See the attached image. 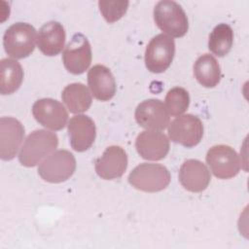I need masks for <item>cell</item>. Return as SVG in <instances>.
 <instances>
[{
    "label": "cell",
    "instance_id": "6da1fadb",
    "mask_svg": "<svg viewBox=\"0 0 249 249\" xmlns=\"http://www.w3.org/2000/svg\"><path fill=\"white\" fill-rule=\"evenodd\" d=\"M58 145V137L54 132L47 129H36L25 139L18 160L21 165L33 167L42 162V160L51 155Z\"/></svg>",
    "mask_w": 249,
    "mask_h": 249
},
{
    "label": "cell",
    "instance_id": "7a4b0ae2",
    "mask_svg": "<svg viewBox=\"0 0 249 249\" xmlns=\"http://www.w3.org/2000/svg\"><path fill=\"white\" fill-rule=\"evenodd\" d=\"M154 20L157 26L170 37H183L189 29L185 11L175 1H160L154 8Z\"/></svg>",
    "mask_w": 249,
    "mask_h": 249
},
{
    "label": "cell",
    "instance_id": "3957f363",
    "mask_svg": "<svg viewBox=\"0 0 249 249\" xmlns=\"http://www.w3.org/2000/svg\"><path fill=\"white\" fill-rule=\"evenodd\" d=\"M170 179L168 169L160 163H140L128 175V182L133 188L147 193L164 190Z\"/></svg>",
    "mask_w": 249,
    "mask_h": 249
},
{
    "label": "cell",
    "instance_id": "277c9868",
    "mask_svg": "<svg viewBox=\"0 0 249 249\" xmlns=\"http://www.w3.org/2000/svg\"><path fill=\"white\" fill-rule=\"evenodd\" d=\"M36 29L26 22H16L4 33L3 46L8 55L20 59L30 55L37 39Z\"/></svg>",
    "mask_w": 249,
    "mask_h": 249
},
{
    "label": "cell",
    "instance_id": "5b68a950",
    "mask_svg": "<svg viewBox=\"0 0 249 249\" xmlns=\"http://www.w3.org/2000/svg\"><path fill=\"white\" fill-rule=\"evenodd\" d=\"M76 170L74 155L67 150H57L47 157L38 167L40 177L49 183L68 180Z\"/></svg>",
    "mask_w": 249,
    "mask_h": 249
},
{
    "label": "cell",
    "instance_id": "8992f818",
    "mask_svg": "<svg viewBox=\"0 0 249 249\" xmlns=\"http://www.w3.org/2000/svg\"><path fill=\"white\" fill-rule=\"evenodd\" d=\"M175 54L172 37L160 33L149 42L145 51V65L152 73H162L171 64Z\"/></svg>",
    "mask_w": 249,
    "mask_h": 249
},
{
    "label": "cell",
    "instance_id": "52a82bcc",
    "mask_svg": "<svg viewBox=\"0 0 249 249\" xmlns=\"http://www.w3.org/2000/svg\"><path fill=\"white\" fill-rule=\"evenodd\" d=\"M205 159L210 170L219 179H231L239 172L240 160L231 146L224 144L212 146L207 151Z\"/></svg>",
    "mask_w": 249,
    "mask_h": 249
},
{
    "label": "cell",
    "instance_id": "ba28073f",
    "mask_svg": "<svg viewBox=\"0 0 249 249\" xmlns=\"http://www.w3.org/2000/svg\"><path fill=\"white\" fill-rule=\"evenodd\" d=\"M91 56V47L89 40L84 34L76 33L63 51L62 61L68 72L80 75L89 67Z\"/></svg>",
    "mask_w": 249,
    "mask_h": 249
},
{
    "label": "cell",
    "instance_id": "9c48e42d",
    "mask_svg": "<svg viewBox=\"0 0 249 249\" xmlns=\"http://www.w3.org/2000/svg\"><path fill=\"white\" fill-rule=\"evenodd\" d=\"M169 138L187 148L196 146L203 136V124L195 115H182L168 124Z\"/></svg>",
    "mask_w": 249,
    "mask_h": 249
},
{
    "label": "cell",
    "instance_id": "30bf717a",
    "mask_svg": "<svg viewBox=\"0 0 249 249\" xmlns=\"http://www.w3.org/2000/svg\"><path fill=\"white\" fill-rule=\"evenodd\" d=\"M35 120L43 126L52 130L62 129L68 120V113L59 101L53 98H41L32 106Z\"/></svg>",
    "mask_w": 249,
    "mask_h": 249
},
{
    "label": "cell",
    "instance_id": "8fae6325",
    "mask_svg": "<svg viewBox=\"0 0 249 249\" xmlns=\"http://www.w3.org/2000/svg\"><path fill=\"white\" fill-rule=\"evenodd\" d=\"M137 124L147 130H163L169 124V113L165 105L159 99L142 101L135 109Z\"/></svg>",
    "mask_w": 249,
    "mask_h": 249
},
{
    "label": "cell",
    "instance_id": "7c38bea8",
    "mask_svg": "<svg viewBox=\"0 0 249 249\" xmlns=\"http://www.w3.org/2000/svg\"><path fill=\"white\" fill-rule=\"evenodd\" d=\"M94 167L97 175L104 180L120 178L127 167V155L120 146H109L102 156L95 160Z\"/></svg>",
    "mask_w": 249,
    "mask_h": 249
},
{
    "label": "cell",
    "instance_id": "4fadbf2b",
    "mask_svg": "<svg viewBox=\"0 0 249 249\" xmlns=\"http://www.w3.org/2000/svg\"><path fill=\"white\" fill-rule=\"evenodd\" d=\"M22 124L12 117L0 119V157L3 160H13L24 138Z\"/></svg>",
    "mask_w": 249,
    "mask_h": 249
},
{
    "label": "cell",
    "instance_id": "5bb4252c",
    "mask_svg": "<svg viewBox=\"0 0 249 249\" xmlns=\"http://www.w3.org/2000/svg\"><path fill=\"white\" fill-rule=\"evenodd\" d=\"M70 145L76 152H84L91 147L95 140L94 122L86 115H76L67 124Z\"/></svg>",
    "mask_w": 249,
    "mask_h": 249
},
{
    "label": "cell",
    "instance_id": "9a60e30c",
    "mask_svg": "<svg viewBox=\"0 0 249 249\" xmlns=\"http://www.w3.org/2000/svg\"><path fill=\"white\" fill-rule=\"evenodd\" d=\"M137 153L144 160H160L166 157L169 151V140L165 134L158 130H144L135 141Z\"/></svg>",
    "mask_w": 249,
    "mask_h": 249
},
{
    "label": "cell",
    "instance_id": "2e32d148",
    "mask_svg": "<svg viewBox=\"0 0 249 249\" xmlns=\"http://www.w3.org/2000/svg\"><path fill=\"white\" fill-rule=\"evenodd\" d=\"M211 180L210 171L198 160H185L179 169V181L189 192L200 193L204 191Z\"/></svg>",
    "mask_w": 249,
    "mask_h": 249
},
{
    "label": "cell",
    "instance_id": "e0dca14e",
    "mask_svg": "<svg viewBox=\"0 0 249 249\" xmlns=\"http://www.w3.org/2000/svg\"><path fill=\"white\" fill-rule=\"evenodd\" d=\"M88 84L94 98L108 101L114 97L117 85L110 69L104 65L96 64L89 70Z\"/></svg>",
    "mask_w": 249,
    "mask_h": 249
},
{
    "label": "cell",
    "instance_id": "ac0fdd59",
    "mask_svg": "<svg viewBox=\"0 0 249 249\" xmlns=\"http://www.w3.org/2000/svg\"><path fill=\"white\" fill-rule=\"evenodd\" d=\"M66 39L65 30L58 21H49L39 30L37 45L39 50L48 56L57 55L62 52Z\"/></svg>",
    "mask_w": 249,
    "mask_h": 249
},
{
    "label": "cell",
    "instance_id": "d6986e66",
    "mask_svg": "<svg viewBox=\"0 0 249 249\" xmlns=\"http://www.w3.org/2000/svg\"><path fill=\"white\" fill-rule=\"evenodd\" d=\"M194 74L196 81L205 88H214L220 83L222 77L218 61L209 53H204L196 60Z\"/></svg>",
    "mask_w": 249,
    "mask_h": 249
},
{
    "label": "cell",
    "instance_id": "ffe728a7",
    "mask_svg": "<svg viewBox=\"0 0 249 249\" xmlns=\"http://www.w3.org/2000/svg\"><path fill=\"white\" fill-rule=\"evenodd\" d=\"M61 98L68 110L73 114L86 112L92 102L89 89L82 83H73L66 86L62 90Z\"/></svg>",
    "mask_w": 249,
    "mask_h": 249
},
{
    "label": "cell",
    "instance_id": "44dd1931",
    "mask_svg": "<svg viewBox=\"0 0 249 249\" xmlns=\"http://www.w3.org/2000/svg\"><path fill=\"white\" fill-rule=\"evenodd\" d=\"M23 80L21 65L15 59L3 58L0 61V92L3 95L17 91Z\"/></svg>",
    "mask_w": 249,
    "mask_h": 249
},
{
    "label": "cell",
    "instance_id": "7402d4cb",
    "mask_svg": "<svg viewBox=\"0 0 249 249\" xmlns=\"http://www.w3.org/2000/svg\"><path fill=\"white\" fill-rule=\"evenodd\" d=\"M233 31L227 23L216 25L211 31L208 39V49L217 56H225L232 47Z\"/></svg>",
    "mask_w": 249,
    "mask_h": 249
},
{
    "label": "cell",
    "instance_id": "603a6c76",
    "mask_svg": "<svg viewBox=\"0 0 249 249\" xmlns=\"http://www.w3.org/2000/svg\"><path fill=\"white\" fill-rule=\"evenodd\" d=\"M164 101L169 115L178 117L187 111L190 105V95L184 88L175 87L168 90Z\"/></svg>",
    "mask_w": 249,
    "mask_h": 249
},
{
    "label": "cell",
    "instance_id": "cb8c5ba5",
    "mask_svg": "<svg viewBox=\"0 0 249 249\" xmlns=\"http://www.w3.org/2000/svg\"><path fill=\"white\" fill-rule=\"evenodd\" d=\"M128 1H99L98 7L104 19L113 23L119 20L126 13Z\"/></svg>",
    "mask_w": 249,
    "mask_h": 249
}]
</instances>
